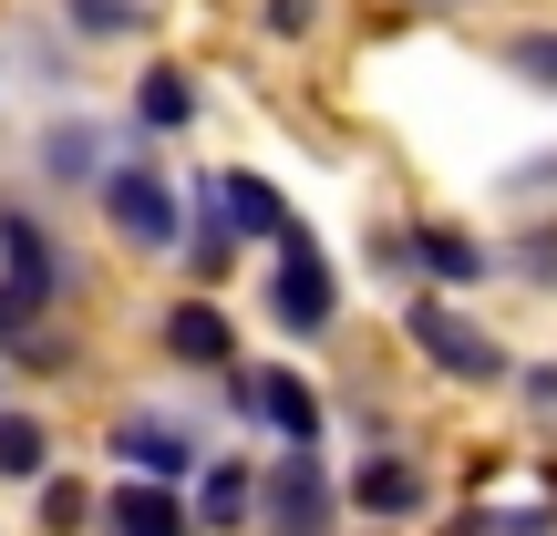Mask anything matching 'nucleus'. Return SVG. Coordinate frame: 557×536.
Instances as JSON below:
<instances>
[{"label": "nucleus", "instance_id": "f257e3e1", "mask_svg": "<svg viewBox=\"0 0 557 536\" xmlns=\"http://www.w3.org/2000/svg\"><path fill=\"white\" fill-rule=\"evenodd\" d=\"M403 340H413L444 382H506V372H517V361H506V340L485 331V320H465L455 299H434V289L403 299Z\"/></svg>", "mask_w": 557, "mask_h": 536}, {"label": "nucleus", "instance_id": "f03ea898", "mask_svg": "<svg viewBox=\"0 0 557 536\" xmlns=\"http://www.w3.org/2000/svg\"><path fill=\"white\" fill-rule=\"evenodd\" d=\"M94 207H103V227H114L124 248H145V259H165V248L186 238V186L165 176V165H114Z\"/></svg>", "mask_w": 557, "mask_h": 536}, {"label": "nucleus", "instance_id": "7ed1b4c3", "mask_svg": "<svg viewBox=\"0 0 557 536\" xmlns=\"http://www.w3.org/2000/svg\"><path fill=\"white\" fill-rule=\"evenodd\" d=\"M269 320L289 340H320L341 320V269H331V248L310 238V227H289L278 238V269H269Z\"/></svg>", "mask_w": 557, "mask_h": 536}, {"label": "nucleus", "instance_id": "20e7f679", "mask_svg": "<svg viewBox=\"0 0 557 536\" xmlns=\"http://www.w3.org/2000/svg\"><path fill=\"white\" fill-rule=\"evenodd\" d=\"M62 289H73V259H62V238H52V227H41L21 197H0V299L41 320Z\"/></svg>", "mask_w": 557, "mask_h": 536}, {"label": "nucleus", "instance_id": "39448f33", "mask_svg": "<svg viewBox=\"0 0 557 536\" xmlns=\"http://www.w3.org/2000/svg\"><path fill=\"white\" fill-rule=\"evenodd\" d=\"M331 516H341V485L320 464V444H299V454H278L259 475V526L269 536H331Z\"/></svg>", "mask_w": 557, "mask_h": 536}, {"label": "nucleus", "instance_id": "423d86ee", "mask_svg": "<svg viewBox=\"0 0 557 536\" xmlns=\"http://www.w3.org/2000/svg\"><path fill=\"white\" fill-rule=\"evenodd\" d=\"M197 207H207V227H218L227 248H238V238H248V248H278V238L299 227L289 207H278V186H269V176H248V165H218V176L197 186Z\"/></svg>", "mask_w": 557, "mask_h": 536}, {"label": "nucleus", "instance_id": "0eeeda50", "mask_svg": "<svg viewBox=\"0 0 557 536\" xmlns=\"http://www.w3.org/2000/svg\"><path fill=\"white\" fill-rule=\"evenodd\" d=\"M227 413H238V423H269L289 454H299V444H320V392L289 372V361H269V372H227Z\"/></svg>", "mask_w": 557, "mask_h": 536}, {"label": "nucleus", "instance_id": "6e6552de", "mask_svg": "<svg viewBox=\"0 0 557 536\" xmlns=\"http://www.w3.org/2000/svg\"><path fill=\"white\" fill-rule=\"evenodd\" d=\"M156 351L176 361V372H238V320L218 310V299H165L156 310Z\"/></svg>", "mask_w": 557, "mask_h": 536}, {"label": "nucleus", "instance_id": "1a4fd4ad", "mask_svg": "<svg viewBox=\"0 0 557 536\" xmlns=\"http://www.w3.org/2000/svg\"><path fill=\"white\" fill-rule=\"evenodd\" d=\"M114 464H124V475H145V485H186V475H207L197 423H176V413H124V423H114Z\"/></svg>", "mask_w": 557, "mask_h": 536}, {"label": "nucleus", "instance_id": "9d476101", "mask_svg": "<svg viewBox=\"0 0 557 536\" xmlns=\"http://www.w3.org/2000/svg\"><path fill=\"white\" fill-rule=\"evenodd\" d=\"M496 269H506V248L465 238V227H444V217L413 227V278H434V289H485Z\"/></svg>", "mask_w": 557, "mask_h": 536}, {"label": "nucleus", "instance_id": "9b49d317", "mask_svg": "<svg viewBox=\"0 0 557 536\" xmlns=\"http://www.w3.org/2000/svg\"><path fill=\"white\" fill-rule=\"evenodd\" d=\"M351 506H361V516H382V526H413L423 506H434V475H423L413 454H361Z\"/></svg>", "mask_w": 557, "mask_h": 536}, {"label": "nucleus", "instance_id": "f8f14e48", "mask_svg": "<svg viewBox=\"0 0 557 536\" xmlns=\"http://www.w3.org/2000/svg\"><path fill=\"white\" fill-rule=\"evenodd\" d=\"M103 536H197V506L176 496V485H114L103 496Z\"/></svg>", "mask_w": 557, "mask_h": 536}, {"label": "nucleus", "instance_id": "ddd939ff", "mask_svg": "<svg viewBox=\"0 0 557 536\" xmlns=\"http://www.w3.org/2000/svg\"><path fill=\"white\" fill-rule=\"evenodd\" d=\"M41 176H52V186H83V197H103V176H114V145H103V124L62 114L52 135H41Z\"/></svg>", "mask_w": 557, "mask_h": 536}, {"label": "nucleus", "instance_id": "4468645a", "mask_svg": "<svg viewBox=\"0 0 557 536\" xmlns=\"http://www.w3.org/2000/svg\"><path fill=\"white\" fill-rule=\"evenodd\" d=\"M186 506H197V536H238L248 516H259V475H248L238 454H218V464L197 475V496H186Z\"/></svg>", "mask_w": 557, "mask_h": 536}, {"label": "nucleus", "instance_id": "2eb2a0df", "mask_svg": "<svg viewBox=\"0 0 557 536\" xmlns=\"http://www.w3.org/2000/svg\"><path fill=\"white\" fill-rule=\"evenodd\" d=\"M135 124L145 135H186V124H197V83H186L176 62H145L135 73Z\"/></svg>", "mask_w": 557, "mask_h": 536}, {"label": "nucleus", "instance_id": "dca6fc26", "mask_svg": "<svg viewBox=\"0 0 557 536\" xmlns=\"http://www.w3.org/2000/svg\"><path fill=\"white\" fill-rule=\"evenodd\" d=\"M41 475H52V423L0 402V485H41Z\"/></svg>", "mask_w": 557, "mask_h": 536}, {"label": "nucleus", "instance_id": "f3484780", "mask_svg": "<svg viewBox=\"0 0 557 536\" xmlns=\"http://www.w3.org/2000/svg\"><path fill=\"white\" fill-rule=\"evenodd\" d=\"M496 62L517 83H537V94H557V21H527V32H506L496 41Z\"/></svg>", "mask_w": 557, "mask_h": 536}, {"label": "nucleus", "instance_id": "a211bd4d", "mask_svg": "<svg viewBox=\"0 0 557 536\" xmlns=\"http://www.w3.org/2000/svg\"><path fill=\"white\" fill-rule=\"evenodd\" d=\"M62 21H73L83 41H135L156 11H145V0H62Z\"/></svg>", "mask_w": 557, "mask_h": 536}, {"label": "nucleus", "instance_id": "6ab92c4d", "mask_svg": "<svg viewBox=\"0 0 557 536\" xmlns=\"http://www.w3.org/2000/svg\"><path fill=\"white\" fill-rule=\"evenodd\" d=\"M506 269H517V289H557V217H537L517 248H506Z\"/></svg>", "mask_w": 557, "mask_h": 536}, {"label": "nucleus", "instance_id": "aec40b11", "mask_svg": "<svg viewBox=\"0 0 557 536\" xmlns=\"http://www.w3.org/2000/svg\"><path fill=\"white\" fill-rule=\"evenodd\" d=\"M103 516V506L94 496H83V485L73 475H41V526H52V536H83V526H94Z\"/></svg>", "mask_w": 557, "mask_h": 536}, {"label": "nucleus", "instance_id": "412c9836", "mask_svg": "<svg viewBox=\"0 0 557 536\" xmlns=\"http://www.w3.org/2000/svg\"><path fill=\"white\" fill-rule=\"evenodd\" d=\"M259 21H269V41H310L320 32V0H259Z\"/></svg>", "mask_w": 557, "mask_h": 536}, {"label": "nucleus", "instance_id": "4be33fe9", "mask_svg": "<svg viewBox=\"0 0 557 536\" xmlns=\"http://www.w3.org/2000/svg\"><path fill=\"white\" fill-rule=\"evenodd\" d=\"M527 402H537V413H557V361H537V372H527Z\"/></svg>", "mask_w": 557, "mask_h": 536}, {"label": "nucleus", "instance_id": "5701e85b", "mask_svg": "<svg viewBox=\"0 0 557 536\" xmlns=\"http://www.w3.org/2000/svg\"><path fill=\"white\" fill-rule=\"evenodd\" d=\"M506 186H517V197H527V186H557V155H537V165H517V176H506Z\"/></svg>", "mask_w": 557, "mask_h": 536}, {"label": "nucleus", "instance_id": "b1692460", "mask_svg": "<svg viewBox=\"0 0 557 536\" xmlns=\"http://www.w3.org/2000/svg\"><path fill=\"white\" fill-rule=\"evenodd\" d=\"M413 11H455V0H413Z\"/></svg>", "mask_w": 557, "mask_h": 536}]
</instances>
